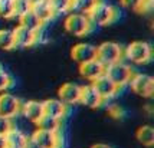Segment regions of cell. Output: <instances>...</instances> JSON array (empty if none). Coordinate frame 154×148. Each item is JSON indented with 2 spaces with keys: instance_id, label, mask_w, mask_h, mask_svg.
<instances>
[{
  "instance_id": "6da1fadb",
  "label": "cell",
  "mask_w": 154,
  "mask_h": 148,
  "mask_svg": "<svg viewBox=\"0 0 154 148\" xmlns=\"http://www.w3.org/2000/svg\"><path fill=\"white\" fill-rule=\"evenodd\" d=\"M88 17L94 26H107L118 17V10L105 2L98 0L88 13Z\"/></svg>"
},
{
  "instance_id": "7a4b0ae2",
  "label": "cell",
  "mask_w": 154,
  "mask_h": 148,
  "mask_svg": "<svg viewBox=\"0 0 154 148\" xmlns=\"http://www.w3.org/2000/svg\"><path fill=\"white\" fill-rule=\"evenodd\" d=\"M124 58H127L134 65H144L151 61L153 58V47L148 42L137 41L131 42L125 49H124Z\"/></svg>"
},
{
  "instance_id": "3957f363",
  "label": "cell",
  "mask_w": 154,
  "mask_h": 148,
  "mask_svg": "<svg viewBox=\"0 0 154 148\" xmlns=\"http://www.w3.org/2000/svg\"><path fill=\"white\" fill-rule=\"evenodd\" d=\"M59 129H45V128H38L32 137L29 138L30 144L33 148H60L62 145V135L59 134Z\"/></svg>"
},
{
  "instance_id": "277c9868",
  "label": "cell",
  "mask_w": 154,
  "mask_h": 148,
  "mask_svg": "<svg viewBox=\"0 0 154 148\" xmlns=\"http://www.w3.org/2000/svg\"><path fill=\"white\" fill-rule=\"evenodd\" d=\"M63 27L68 33L81 38V36H85V35L89 33L91 29L94 27V25L91 23L88 14L71 12L63 20Z\"/></svg>"
},
{
  "instance_id": "5b68a950",
  "label": "cell",
  "mask_w": 154,
  "mask_h": 148,
  "mask_svg": "<svg viewBox=\"0 0 154 148\" xmlns=\"http://www.w3.org/2000/svg\"><path fill=\"white\" fill-rule=\"evenodd\" d=\"M122 58H124V47L115 42H104L100 46H97L95 59H98L104 66L122 61Z\"/></svg>"
},
{
  "instance_id": "8992f818",
  "label": "cell",
  "mask_w": 154,
  "mask_h": 148,
  "mask_svg": "<svg viewBox=\"0 0 154 148\" xmlns=\"http://www.w3.org/2000/svg\"><path fill=\"white\" fill-rule=\"evenodd\" d=\"M104 74L107 75L108 78L121 89V88L128 85L131 76L134 75V71L125 62L120 61V62H115V63H111V65L105 66V72Z\"/></svg>"
},
{
  "instance_id": "52a82bcc",
  "label": "cell",
  "mask_w": 154,
  "mask_h": 148,
  "mask_svg": "<svg viewBox=\"0 0 154 148\" xmlns=\"http://www.w3.org/2000/svg\"><path fill=\"white\" fill-rule=\"evenodd\" d=\"M128 85L134 94L143 98H151L154 94V79L147 74H134Z\"/></svg>"
},
{
  "instance_id": "ba28073f",
  "label": "cell",
  "mask_w": 154,
  "mask_h": 148,
  "mask_svg": "<svg viewBox=\"0 0 154 148\" xmlns=\"http://www.w3.org/2000/svg\"><path fill=\"white\" fill-rule=\"evenodd\" d=\"M40 27L39 30H29L27 27L22 26H16L13 29V39H14V47H27V46H32L35 45L36 42L39 41V36H40Z\"/></svg>"
},
{
  "instance_id": "9c48e42d",
  "label": "cell",
  "mask_w": 154,
  "mask_h": 148,
  "mask_svg": "<svg viewBox=\"0 0 154 148\" xmlns=\"http://www.w3.org/2000/svg\"><path fill=\"white\" fill-rule=\"evenodd\" d=\"M20 109H22V102L17 96L9 92L0 94V115L7 118H14L20 114Z\"/></svg>"
},
{
  "instance_id": "30bf717a",
  "label": "cell",
  "mask_w": 154,
  "mask_h": 148,
  "mask_svg": "<svg viewBox=\"0 0 154 148\" xmlns=\"http://www.w3.org/2000/svg\"><path fill=\"white\" fill-rule=\"evenodd\" d=\"M92 85H94V88L97 89V92L100 94L104 102L108 101V99H112L115 95L120 92V88L117 86L105 74H102L95 81H92Z\"/></svg>"
},
{
  "instance_id": "8fae6325",
  "label": "cell",
  "mask_w": 154,
  "mask_h": 148,
  "mask_svg": "<svg viewBox=\"0 0 154 148\" xmlns=\"http://www.w3.org/2000/svg\"><path fill=\"white\" fill-rule=\"evenodd\" d=\"M79 94H81V85L74 83V82H66L59 88L58 91V99L63 102L65 105H74L79 102Z\"/></svg>"
},
{
  "instance_id": "7c38bea8",
  "label": "cell",
  "mask_w": 154,
  "mask_h": 148,
  "mask_svg": "<svg viewBox=\"0 0 154 148\" xmlns=\"http://www.w3.org/2000/svg\"><path fill=\"white\" fill-rule=\"evenodd\" d=\"M79 102L84 105V107L88 108H100L102 105V98L100 96V94L97 92V89L94 88L92 83L89 85H84L81 86V94H79Z\"/></svg>"
},
{
  "instance_id": "4fadbf2b",
  "label": "cell",
  "mask_w": 154,
  "mask_h": 148,
  "mask_svg": "<svg viewBox=\"0 0 154 148\" xmlns=\"http://www.w3.org/2000/svg\"><path fill=\"white\" fill-rule=\"evenodd\" d=\"M42 105H43V115L58 121H62L68 112V105H65L60 99H46L42 102Z\"/></svg>"
},
{
  "instance_id": "5bb4252c",
  "label": "cell",
  "mask_w": 154,
  "mask_h": 148,
  "mask_svg": "<svg viewBox=\"0 0 154 148\" xmlns=\"http://www.w3.org/2000/svg\"><path fill=\"white\" fill-rule=\"evenodd\" d=\"M95 55H97V46L91 43H76L72 47V59L79 65L95 59Z\"/></svg>"
},
{
  "instance_id": "9a60e30c",
  "label": "cell",
  "mask_w": 154,
  "mask_h": 148,
  "mask_svg": "<svg viewBox=\"0 0 154 148\" xmlns=\"http://www.w3.org/2000/svg\"><path fill=\"white\" fill-rule=\"evenodd\" d=\"M104 72H105V66L98 59H92V61H88L79 65V75L84 79H88L91 82L95 81Z\"/></svg>"
},
{
  "instance_id": "2e32d148",
  "label": "cell",
  "mask_w": 154,
  "mask_h": 148,
  "mask_svg": "<svg viewBox=\"0 0 154 148\" xmlns=\"http://www.w3.org/2000/svg\"><path fill=\"white\" fill-rule=\"evenodd\" d=\"M6 138V147L7 148H27L29 147V138L27 135L16 127H12L7 134L5 135Z\"/></svg>"
},
{
  "instance_id": "e0dca14e",
  "label": "cell",
  "mask_w": 154,
  "mask_h": 148,
  "mask_svg": "<svg viewBox=\"0 0 154 148\" xmlns=\"http://www.w3.org/2000/svg\"><path fill=\"white\" fill-rule=\"evenodd\" d=\"M30 10L33 12L35 16H36L43 25L48 23V22H51L55 17L54 12H52V7H51L48 0H32Z\"/></svg>"
},
{
  "instance_id": "ac0fdd59",
  "label": "cell",
  "mask_w": 154,
  "mask_h": 148,
  "mask_svg": "<svg viewBox=\"0 0 154 148\" xmlns=\"http://www.w3.org/2000/svg\"><path fill=\"white\" fill-rule=\"evenodd\" d=\"M20 112L25 115V118L27 121L38 124L43 116V105L39 101H27L22 105Z\"/></svg>"
},
{
  "instance_id": "d6986e66",
  "label": "cell",
  "mask_w": 154,
  "mask_h": 148,
  "mask_svg": "<svg viewBox=\"0 0 154 148\" xmlns=\"http://www.w3.org/2000/svg\"><path fill=\"white\" fill-rule=\"evenodd\" d=\"M17 19H19V25L27 27L29 30H33V32L39 30L40 27L43 26V23L35 16V13L32 10H29V12H26L25 14H22V16L17 17Z\"/></svg>"
},
{
  "instance_id": "ffe728a7",
  "label": "cell",
  "mask_w": 154,
  "mask_h": 148,
  "mask_svg": "<svg viewBox=\"0 0 154 148\" xmlns=\"http://www.w3.org/2000/svg\"><path fill=\"white\" fill-rule=\"evenodd\" d=\"M137 140L140 144L146 147H153L154 145V128L150 125H143L137 131Z\"/></svg>"
},
{
  "instance_id": "44dd1931",
  "label": "cell",
  "mask_w": 154,
  "mask_h": 148,
  "mask_svg": "<svg viewBox=\"0 0 154 148\" xmlns=\"http://www.w3.org/2000/svg\"><path fill=\"white\" fill-rule=\"evenodd\" d=\"M98 0H71V12L88 14Z\"/></svg>"
},
{
  "instance_id": "7402d4cb",
  "label": "cell",
  "mask_w": 154,
  "mask_h": 148,
  "mask_svg": "<svg viewBox=\"0 0 154 148\" xmlns=\"http://www.w3.org/2000/svg\"><path fill=\"white\" fill-rule=\"evenodd\" d=\"M14 47L13 29H0V49L10 50Z\"/></svg>"
},
{
  "instance_id": "603a6c76",
  "label": "cell",
  "mask_w": 154,
  "mask_h": 148,
  "mask_svg": "<svg viewBox=\"0 0 154 148\" xmlns=\"http://www.w3.org/2000/svg\"><path fill=\"white\" fill-rule=\"evenodd\" d=\"M54 14H65L71 12V0H48Z\"/></svg>"
},
{
  "instance_id": "cb8c5ba5",
  "label": "cell",
  "mask_w": 154,
  "mask_h": 148,
  "mask_svg": "<svg viewBox=\"0 0 154 148\" xmlns=\"http://www.w3.org/2000/svg\"><path fill=\"white\" fill-rule=\"evenodd\" d=\"M32 0H13V17H20L30 10Z\"/></svg>"
},
{
  "instance_id": "d4e9b609",
  "label": "cell",
  "mask_w": 154,
  "mask_h": 148,
  "mask_svg": "<svg viewBox=\"0 0 154 148\" xmlns=\"http://www.w3.org/2000/svg\"><path fill=\"white\" fill-rule=\"evenodd\" d=\"M0 17L2 19L13 17V0H0Z\"/></svg>"
},
{
  "instance_id": "484cf974",
  "label": "cell",
  "mask_w": 154,
  "mask_h": 148,
  "mask_svg": "<svg viewBox=\"0 0 154 148\" xmlns=\"http://www.w3.org/2000/svg\"><path fill=\"white\" fill-rule=\"evenodd\" d=\"M36 125H38L39 128H45V129H52V131H55V129H58V128L60 127V121L54 119V118H49V116H46V115H43L42 119H40Z\"/></svg>"
},
{
  "instance_id": "4316f807",
  "label": "cell",
  "mask_w": 154,
  "mask_h": 148,
  "mask_svg": "<svg viewBox=\"0 0 154 148\" xmlns=\"http://www.w3.org/2000/svg\"><path fill=\"white\" fill-rule=\"evenodd\" d=\"M12 85H13V79H12V76L7 74L3 68H0V92L7 91Z\"/></svg>"
},
{
  "instance_id": "83f0119b",
  "label": "cell",
  "mask_w": 154,
  "mask_h": 148,
  "mask_svg": "<svg viewBox=\"0 0 154 148\" xmlns=\"http://www.w3.org/2000/svg\"><path fill=\"white\" fill-rule=\"evenodd\" d=\"M12 127H13L12 118H7V116L0 115V135H6L7 131H9Z\"/></svg>"
},
{
  "instance_id": "f1b7e54d",
  "label": "cell",
  "mask_w": 154,
  "mask_h": 148,
  "mask_svg": "<svg viewBox=\"0 0 154 148\" xmlns=\"http://www.w3.org/2000/svg\"><path fill=\"white\" fill-rule=\"evenodd\" d=\"M144 0H120L121 6L125 7V9H131V10H140L141 5H143Z\"/></svg>"
},
{
  "instance_id": "f546056e",
  "label": "cell",
  "mask_w": 154,
  "mask_h": 148,
  "mask_svg": "<svg viewBox=\"0 0 154 148\" xmlns=\"http://www.w3.org/2000/svg\"><path fill=\"white\" fill-rule=\"evenodd\" d=\"M0 148H7L6 147V138H5V135H0Z\"/></svg>"
},
{
  "instance_id": "4dcf8cb0",
  "label": "cell",
  "mask_w": 154,
  "mask_h": 148,
  "mask_svg": "<svg viewBox=\"0 0 154 148\" xmlns=\"http://www.w3.org/2000/svg\"><path fill=\"white\" fill-rule=\"evenodd\" d=\"M91 148H111V147L107 145V144H95V145H92Z\"/></svg>"
}]
</instances>
